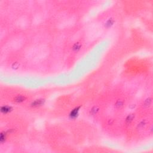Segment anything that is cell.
Here are the masks:
<instances>
[{"instance_id": "6da1fadb", "label": "cell", "mask_w": 153, "mask_h": 153, "mask_svg": "<svg viewBox=\"0 0 153 153\" xmlns=\"http://www.w3.org/2000/svg\"><path fill=\"white\" fill-rule=\"evenodd\" d=\"M126 101V99L124 96H121L117 98L114 103V107L115 111H119L122 109L124 107Z\"/></svg>"}]
</instances>
